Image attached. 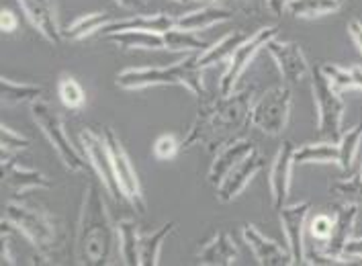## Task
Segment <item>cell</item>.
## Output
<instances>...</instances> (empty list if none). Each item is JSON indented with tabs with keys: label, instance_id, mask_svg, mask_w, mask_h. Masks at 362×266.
I'll return each mask as SVG.
<instances>
[{
	"label": "cell",
	"instance_id": "obj_1",
	"mask_svg": "<svg viewBox=\"0 0 362 266\" xmlns=\"http://www.w3.org/2000/svg\"><path fill=\"white\" fill-rule=\"evenodd\" d=\"M252 96L254 88H244L228 96L221 95L199 107L191 129L182 141V148H205L213 156L226 148L250 123Z\"/></svg>",
	"mask_w": 362,
	"mask_h": 266
},
{
	"label": "cell",
	"instance_id": "obj_2",
	"mask_svg": "<svg viewBox=\"0 0 362 266\" xmlns=\"http://www.w3.org/2000/svg\"><path fill=\"white\" fill-rule=\"evenodd\" d=\"M119 236L105 199L95 183L84 189L76 228V260L86 266H107L117 262Z\"/></svg>",
	"mask_w": 362,
	"mask_h": 266
},
{
	"label": "cell",
	"instance_id": "obj_3",
	"mask_svg": "<svg viewBox=\"0 0 362 266\" xmlns=\"http://www.w3.org/2000/svg\"><path fill=\"white\" fill-rule=\"evenodd\" d=\"M2 219L8 221L15 231L23 233L31 242V246L37 250L39 256L47 262H54L59 250L64 248L59 224L56 217L45 209H39L21 201H8L4 205Z\"/></svg>",
	"mask_w": 362,
	"mask_h": 266
},
{
	"label": "cell",
	"instance_id": "obj_4",
	"mask_svg": "<svg viewBox=\"0 0 362 266\" xmlns=\"http://www.w3.org/2000/svg\"><path fill=\"white\" fill-rule=\"evenodd\" d=\"M117 86L123 91H141L150 86H185L199 98L205 96L199 54H191L166 68H127L117 74Z\"/></svg>",
	"mask_w": 362,
	"mask_h": 266
},
{
	"label": "cell",
	"instance_id": "obj_5",
	"mask_svg": "<svg viewBox=\"0 0 362 266\" xmlns=\"http://www.w3.org/2000/svg\"><path fill=\"white\" fill-rule=\"evenodd\" d=\"M311 91L317 107V133L327 141H340L342 137V121L346 113V103L342 93L336 91L329 80L324 76L322 66L311 68Z\"/></svg>",
	"mask_w": 362,
	"mask_h": 266
},
{
	"label": "cell",
	"instance_id": "obj_6",
	"mask_svg": "<svg viewBox=\"0 0 362 266\" xmlns=\"http://www.w3.org/2000/svg\"><path fill=\"white\" fill-rule=\"evenodd\" d=\"M31 117L35 121L41 133L45 135V139L49 141V146L56 150L57 158L62 160V164L70 172H84L86 170V158L78 152L72 144V139L68 137L66 125L62 121V117L56 113V109L45 103V100H35L31 105Z\"/></svg>",
	"mask_w": 362,
	"mask_h": 266
},
{
	"label": "cell",
	"instance_id": "obj_7",
	"mask_svg": "<svg viewBox=\"0 0 362 266\" xmlns=\"http://www.w3.org/2000/svg\"><path fill=\"white\" fill-rule=\"evenodd\" d=\"M291 109H293L291 88L286 84H276L268 88L267 93L252 105L250 125L258 132L276 137L286 129L288 119H291Z\"/></svg>",
	"mask_w": 362,
	"mask_h": 266
},
{
	"label": "cell",
	"instance_id": "obj_8",
	"mask_svg": "<svg viewBox=\"0 0 362 266\" xmlns=\"http://www.w3.org/2000/svg\"><path fill=\"white\" fill-rule=\"evenodd\" d=\"M103 137H105V141L109 146L115 176H117V183H119V189H121L123 199L139 215H144L146 213V199H144L141 185H139V178H137V172H135L134 164H132L129 154L123 148V144L117 137V133L113 132V127H103Z\"/></svg>",
	"mask_w": 362,
	"mask_h": 266
},
{
	"label": "cell",
	"instance_id": "obj_9",
	"mask_svg": "<svg viewBox=\"0 0 362 266\" xmlns=\"http://www.w3.org/2000/svg\"><path fill=\"white\" fill-rule=\"evenodd\" d=\"M279 35V27H262L256 33H252L228 59V68L223 72V76L219 80V95L228 96L235 91V84L240 82V78L244 76V72L250 68V64L254 62V57L258 56L268 41Z\"/></svg>",
	"mask_w": 362,
	"mask_h": 266
},
{
	"label": "cell",
	"instance_id": "obj_10",
	"mask_svg": "<svg viewBox=\"0 0 362 266\" xmlns=\"http://www.w3.org/2000/svg\"><path fill=\"white\" fill-rule=\"evenodd\" d=\"M78 139H80L82 152L86 156L88 164L93 166V170L100 178V183L107 189V192L113 197L115 201L123 199L121 189H119V183H117V176H115L111 152H109V146H107L103 133H96L90 127H84L82 132L78 133Z\"/></svg>",
	"mask_w": 362,
	"mask_h": 266
},
{
	"label": "cell",
	"instance_id": "obj_11",
	"mask_svg": "<svg viewBox=\"0 0 362 266\" xmlns=\"http://www.w3.org/2000/svg\"><path fill=\"white\" fill-rule=\"evenodd\" d=\"M264 50L276 62V68H279L281 76L288 84H299L311 74V68L307 64L305 54H303V50H301V45L297 41H279L274 37L272 41H268Z\"/></svg>",
	"mask_w": 362,
	"mask_h": 266
},
{
	"label": "cell",
	"instance_id": "obj_12",
	"mask_svg": "<svg viewBox=\"0 0 362 266\" xmlns=\"http://www.w3.org/2000/svg\"><path fill=\"white\" fill-rule=\"evenodd\" d=\"M311 211V203H295V205H283L279 209V219L285 231L286 246L293 254V265H307L305 258V219Z\"/></svg>",
	"mask_w": 362,
	"mask_h": 266
},
{
	"label": "cell",
	"instance_id": "obj_13",
	"mask_svg": "<svg viewBox=\"0 0 362 266\" xmlns=\"http://www.w3.org/2000/svg\"><path fill=\"white\" fill-rule=\"evenodd\" d=\"M295 150H297V146L293 141H283V146L279 148L276 158L272 162V168H270V197H272V205L276 211L281 209L288 199L293 166H295Z\"/></svg>",
	"mask_w": 362,
	"mask_h": 266
},
{
	"label": "cell",
	"instance_id": "obj_14",
	"mask_svg": "<svg viewBox=\"0 0 362 266\" xmlns=\"http://www.w3.org/2000/svg\"><path fill=\"white\" fill-rule=\"evenodd\" d=\"M242 236H244V242L248 244L250 250L254 252L258 265L262 266H286L293 265V254L288 246L279 244L276 240L267 238L260 229L256 226H244L242 229Z\"/></svg>",
	"mask_w": 362,
	"mask_h": 266
},
{
	"label": "cell",
	"instance_id": "obj_15",
	"mask_svg": "<svg viewBox=\"0 0 362 266\" xmlns=\"http://www.w3.org/2000/svg\"><path fill=\"white\" fill-rule=\"evenodd\" d=\"M262 168H264V158L258 152L250 154L244 162H240V164H238V166L229 172L228 176L215 187V189H217L215 190V192H217V199H219L221 203H231V201H235V199L244 192V189L252 183V178L262 170Z\"/></svg>",
	"mask_w": 362,
	"mask_h": 266
},
{
	"label": "cell",
	"instance_id": "obj_16",
	"mask_svg": "<svg viewBox=\"0 0 362 266\" xmlns=\"http://www.w3.org/2000/svg\"><path fill=\"white\" fill-rule=\"evenodd\" d=\"M356 217H358V205L352 203H340L336 207V215H334V229L332 236L327 238V242L320 252H324L327 256H332L338 265L346 262L344 258V248L350 242L352 229L356 226Z\"/></svg>",
	"mask_w": 362,
	"mask_h": 266
},
{
	"label": "cell",
	"instance_id": "obj_17",
	"mask_svg": "<svg viewBox=\"0 0 362 266\" xmlns=\"http://www.w3.org/2000/svg\"><path fill=\"white\" fill-rule=\"evenodd\" d=\"M23 8V13L27 15L29 23L39 31V35L57 45L64 35L62 29L57 25V15L52 0H17Z\"/></svg>",
	"mask_w": 362,
	"mask_h": 266
},
{
	"label": "cell",
	"instance_id": "obj_18",
	"mask_svg": "<svg viewBox=\"0 0 362 266\" xmlns=\"http://www.w3.org/2000/svg\"><path fill=\"white\" fill-rule=\"evenodd\" d=\"M254 152H256V148H254L252 141H248V139H233L231 144H228L226 148H221L219 152L215 154V158L211 162L209 174H207V180L217 187L229 172Z\"/></svg>",
	"mask_w": 362,
	"mask_h": 266
},
{
	"label": "cell",
	"instance_id": "obj_19",
	"mask_svg": "<svg viewBox=\"0 0 362 266\" xmlns=\"http://www.w3.org/2000/svg\"><path fill=\"white\" fill-rule=\"evenodd\" d=\"M2 183L15 195H25L27 190L52 189V180L43 172L27 168L17 160L2 164Z\"/></svg>",
	"mask_w": 362,
	"mask_h": 266
},
{
	"label": "cell",
	"instance_id": "obj_20",
	"mask_svg": "<svg viewBox=\"0 0 362 266\" xmlns=\"http://www.w3.org/2000/svg\"><path fill=\"white\" fill-rule=\"evenodd\" d=\"M197 258L201 265L207 266H231L238 260V244L228 231L215 233L211 240H207L199 248Z\"/></svg>",
	"mask_w": 362,
	"mask_h": 266
},
{
	"label": "cell",
	"instance_id": "obj_21",
	"mask_svg": "<svg viewBox=\"0 0 362 266\" xmlns=\"http://www.w3.org/2000/svg\"><path fill=\"white\" fill-rule=\"evenodd\" d=\"M176 27V19L166 15V13H158V15H137V17H129V19H117L111 21L100 35H109V33H117V31H153V33H166Z\"/></svg>",
	"mask_w": 362,
	"mask_h": 266
},
{
	"label": "cell",
	"instance_id": "obj_22",
	"mask_svg": "<svg viewBox=\"0 0 362 266\" xmlns=\"http://www.w3.org/2000/svg\"><path fill=\"white\" fill-rule=\"evenodd\" d=\"M233 17L229 13L228 8H221L217 4H205L197 11H191L182 17L176 19V27L180 29H187V31H205V29H211L219 23H226Z\"/></svg>",
	"mask_w": 362,
	"mask_h": 266
},
{
	"label": "cell",
	"instance_id": "obj_23",
	"mask_svg": "<svg viewBox=\"0 0 362 266\" xmlns=\"http://www.w3.org/2000/svg\"><path fill=\"white\" fill-rule=\"evenodd\" d=\"M248 37V31H244V29H233L231 33L226 35V37L215 41V43L209 45L205 52L199 54V66L205 70V68H211V66H215V64L226 62V59H229V57L233 56V52H235V50H238Z\"/></svg>",
	"mask_w": 362,
	"mask_h": 266
},
{
	"label": "cell",
	"instance_id": "obj_24",
	"mask_svg": "<svg viewBox=\"0 0 362 266\" xmlns=\"http://www.w3.org/2000/svg\"><path fill=\"white\" fill-rule=\"evenodd\" d=\"M105 39L113 41L121 50H129V52H134V50H141V52L166 50L164 35L153 33V31H117V33L105 35Z\"/></svg>",
	"mask_w": 362,
	"mask_h": 266
},
{
	"label": "cell",
	"instance_id": "obj_25",
	"mask_svg": "<svg viewBox=\"0 0 362 266\" xmlns=\"http://www.w3.org/2000/svg\"><path fill=\"white\" fill-rule=\"evenodd\" d=\"M43 95V88L37 84L15 82L11 78L0 80V98L4 107H19V105H33Z\"/></svg>",
	"mask_w": 362,
	"mask_h": 266
},
{
	"label": "cell",
	"instance_id": "obj_26",
	"mask_svg": "<svg viewBox=\"0 0 362 266\" xmlns=\"http://www.w3.org/2000/svg\"><path fill=\"white\" fill-rule=\"evenodd\" d=\"M111 17L107 13H88V15H80L74 19L66 29H62V35L68 41H82V39L95 35L96 31H103L109 23Z\"/></svg>",
	"mask_w": 362,
	"mask_h": 266
},
{
	"label": "cell",
	"instance_id": "obj_27",
	"mask_svg": "<svg viewBox=\"0 0 362 266\" xmlns=\"http://www.w3.org/2000/svg\"><path fill=\"white\" fill-rule=\"evenodd\" d=\"M340 150L336 141L305 144L295 150V164H338Z\"/></svg>",
	"mask_w": 362,
	"mask_h": 266
},
{
	"label": "cell",
	"instance_id": "obj_28",
	"mask_svg": "<svg viewBox=\"0 0 362 266\" xmlns=\"http://www.w3.org/2000/svg\"><path fill=\"white\" fill-rule=\"evenodd\" d=\"M117 236H119V254L125 265H139V242L141 236L137 231V224L134 219H121L117 224Z\"/></svg>",
	"mask_w": 362,
	"mask_h": 266
},
{
	"label": "cell",
	"instance_id": "obj_29",
	"mask_svg": "<svg viewBox=\"0 0 362 266\" xmlns=\"http://www.w3.org/2000/svg\"><path fill=\"white\" fill-rule=\"evenodd\" d=\"M324 76L336 91H362V66H338V64H324Z\"/></svg>",
	"mask_w": 362,
	"mask_h": 266
},
{
	"label": "cell",
	"instance_id": "obj_30",
	"mask_svg": "<svg viewBox=\"0 0 362 266\" xmlns=\"http://www.w3.org/2000/svg\"><path fill=\"white\" fill-rule=\"evenodd\" d=\"M174 228H176V221H168V224H164L162 228L150 233V236H141V242H139V265L156 266L160 262L162 244L174 231Z\"/></svg>",
	"mask_w": 362,
	"mask_h": 266
},
{
	"label": "cell",
	"instance_id": "obj_31",
	"mask_svg": "<svg viewBox=\"0 0 362 266\" xmlns=\"http://www.w3.org/2000/svg\"><path fill=\"white\" fill-rule=\"evenodd\" d=\"M342 2L344 0H291L286 11L297 19H317L336 13Z\"/></svg>",
	"mask_w": 362,
	"mask_h": 266
},
{
	"label": "cell",
	"instance_id": "obj_32",
	"mask_svg": "<svg viewBox=\"0 0 362 266\" xmlns=\"http://www.w3.org/2000/svg\"><path fill=\"white\" fill-rule=\"evenodd\" d=\"M164 43L168 52H189V54H201L209 47L207 41L199 37L194 31H187L180 27H174L164 33Z\"/></svg>",
	"mask_w": 362,
	"mask_h": 266
},
{
	"label": "cell",
	"instance_id": "obj_33",
	"mask_svg": "<svg viewBox=\"0 0 362 266\" xmlns=\"http://www.w3.org/2000/svg\"><path fill=\"white\" fill-rule=\"evenodd\" d=\"M362 141V125H354L352 129H348L342 133L340 141H338V150H340V158H338V166L342 168V172H352L354 168V162H356V156L361 150Z\"/></svg>",
	"mask_w": 362,
	"mask_h": 266
},
{
	"label": "cell",
	"instance_id": "obj_34",
	"mask_svg": "<svg viewBox=\"0 0 362 266\" xmlns=\"http://www.w3.org/2000/svg\"><path fill=\"white\" fill-rule=\"evenodd\" d=\"M57 95L59 100L66 109L70 111H80L86 103V95H84V88L80 86L76 78L72 76H62L57 82Z\"/></svg>",
	"mask_w": 362,
	"mask_h": 266
},
{
	"label": "cell",
	"instance_id": "obj_35",
	"mask_svg": "<svg viewBox=\"0 0 362 266\" xmlns=\"http://www.w3.org/2000/svg\"><path fill=\"white\" fill-rule=\"evenodd\" d=\"M2 133H0V144H2V164H6V162H13V160H17V154L23 152V150H27L29 146H31V141H29V137H25V135H21L15 129H11L8 125H4L2 123Z\"/></svg>",
	"mask_w": 362,
	"mask_h": 266
},
{
	"label": "cell",
	"instance_id": "obj_36",
	"mask_svg": "<svg viewBox=\"0 0 362 266\" xmlns=\"http://www.w3.org/2000/svg\"><path fill=\"white\" fill-rule=\"evenodd\" d=\"M332 192L342 199V203H352V205H362V176H350L332 185Z\"/></svg>",
	"mask_w": 362,
	"mask_h": 266
},
{
	"label": "cell",
	"instance_id": "obj_37",
	"mask_svg": "<svg viewBox=\"0 0 362 266\" xmlns=\"http://www.w3.org/2000/svg\"><path fill=\"white\" fill-rule=\"evenodd\" d=\"M180 146H182V144H178V139H176L172 133H164V135H160V137L153 141V156H156L158 160L166 162V160H172V158L178 154Z\"/></svg>",
	"mask_w": 362,
	"mask_h": 266
},
{
	"label": "cell",
	"instance_id": "obj_38",
	"mask_svg": "<svg viewBox=\"0 0 362 266\" xmlns=\"http://www.w3.org/2000/svg\"><path fill=\"white\" fill-rule=\"evenodd\" d=\"M332 229H334V217L325 215V213H320L311 219V226H309V233L311 238H315L317 242L325 244L327 238L332 236Z\"/></svg>",
	"mask_w": 362,
	"mask_h": 266
},
{
	"label": "cell",
	"instance_id": "obj_39",
	"mask_svg": "<svg viewBox=\"0 0 362 266\" xmlns=\"http://www.w3.org/2000/svg\"><path fill=\"white\" fill-rule=\"evenodd\" d=\"M17 25H19L17 17H15L11 11H4V8H2V13H0V29H2V33H13V31H17Z\"/></svg>",
	"mask_w": 362,
	"mask_h": 266
},
{
	"label": "cell",
	"instance_id": "obj_40",
	"mask_svg": "<svg viewBox=\"0 0 362 266\" xmlns=\"http://www.w3.org/2000/svg\"><path fill=\"white\" fill-rule=\"evenodd\" d=\"M344 258H362V238H350L344 248Z\"/></svg>",
	"mask_w": 362,
	"mask_h": 266
},
{
	"label": "cell",
	"instance_id": "obj_41",
	"mask_svg": "<svg viewBox=\"0 0 362 266\" xmlns=\"http://www.w3.org/2000/svg\"><path fill=\"white\" fill-rule=\"evenodd\" d=\"M348 33H350V37L352 41L356 43V47H358V52H361L362 56V23L361 21L352 19L348 23Z\"/></svg>",
	"mask_w": 362,
	"mask_h": 266
},
{
	"label": "cell",
	"instance_id": "obj_42",
	"mask_svg": "<svg viewBox=\"0 0 362 266\" xmlns=\"http://www.w3.org/2000/svg\"><path fill=\"white\" fill-rule=\"evenodd\" d=\"M288 2H291V0H267V6H268V11H270L272 15L281 17V15L285 13L286 8H288Z\"/></svg>",
	"mask_w": 362,
	"mask_h": 266
},
{
	"label": "cell",
	"instance_id": "obj_43",
	"mask_svg": "<svg viewBox=\"0 0 362 266\" xmlns=\"http://www.w3.org/2000/svg\"><path fill=\"white\" fill-rule=\"evenodd\" d=\"M119 6H123V8H137V6H141L144 4V0H115Z\"/></svg>",
	"mask_w": 362,
	"mask_h": 266
},
{
	"label": "cell",
	"instance_id": "obj_44",
	"mask_svg": "<svg viewBox=\"0 0 362 266\" xmlns=\"http://www.w3.org/2000/svg\"><path fill=\"white\" fill-rule=\"evenodd\" d=\"M235 2H238V4H242V6H250L254 0H235Z\"/></svg>",
	"mask_w": 362,
	"mask_h": 266
},
{
	"label": "cell",
	"instance_id": "obj_45",
	"mask_svg": "<svg viewBox=\"0 0 362 266\" xmlns=\"http://www.w3.org/2000/svg\"><path fill=\"white\" fill-rule=\"evenodd\" d=\"M361 176H362V162H361Z\"/></svg>",
	"mask_w": 362,
	"mask_h": 266
}]
</instances>
